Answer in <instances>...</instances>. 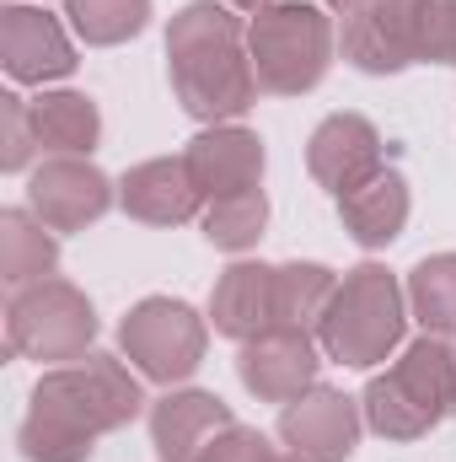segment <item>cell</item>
<instances>
[{
	"label": "cell",
	"mask_w": 456,
	"mask_h": 462,
	"mask_svg": "<svg viewBox=\"0 0 456 462\" xmlns=\"http://www.w3.org/2000/svg\"><path fill=\"white\" fill-rule=\"evenodd\" d=\"M279 301H274V328L279 334H323V318L339 296V274L328 263H279L274 269Z\"/></svg>",
	"instance_id": "cell-20"
},
{
	"label": "cell",
	"mask_w": 456,
	"mask_h": 462,
	"mask_svg": "<svg viewBox=\"0 0 456 462\" xmlns=\"http://www.w3.org/2000/svg\"><path fill=\"white\" fill-rule=\"evenodd\" d=\"M118 205L129 221H145V226H183V221L205 216V194L183 156H150V162L129 167L118 183Z\"/></svg>",
	"instance_id": "cell-16"
},
{
	"label": "cell",
	"mask_w": 456,
	"mask_h": 462,
	"mask_svg": "<svg viewBox=\"0 0 456 462\" xmlns=\"http://www.w3.org/2000/svg\"><path fill=\"white\" fill-rule=\"evenodd\" d=\"M38 5H43V0H38Z\"/></svg>",
	"instance_id": "cell-30"
},
{
	"label": "cell",
	"mask_w": 456,
	"mask_h": 462,
	"mask_svg": "<svg viewBox=\"0 0 456 462\" xmlns=\"http://www.w3.org/2000/svg\"><path fill=\"white\" fill-rule=\"evenodd\" d=\"M328 5H333L339 16H349V11H354V5H365V0H328Z\"/></svg>",
	"instance_id": "cell-28"
},
{
	"label": "cell",
	"mask_w": 456,
	"mask_h": 462,
	"mask_svg": "<svg viewBox=\"0 0 456 462\" xmlns=\"http://www.w3.org/2000/svg\"><path fill=\"white\" fill-rule=\"evenodd\" d=\"M114 183L92 156H49L27 178V210L49 231H81L114 210Z\"/></svg>",
	"instance_id": "cell-9"
},
{
	"label": "cell",
	"mask_w": 456,
	"mask_h": 462,
	"mask_svg": "<svg viewBox=\"0 0 456 462\" xmlns=\"http://www.w3.org/2000/svg\"><path fill=\"white\" fill-rule=\"evenodd\" d=\"M365 425L381 441H419L456 414V339L424 334L403 349L360 398Z\"/></svg>",
	"instance_id": "cell-4"
},
{
	"label": "cell",
	"mask_w": 456,
	"mask_h": 462,
	"mask_svg": "<svg viewBox=\"0 0 456 462\" xmlns=\"http://www.w3.org/2000/svg\"><path fill=\"white\" fill-rule=\"evenodd\" d=\"M59 231H49L32 210H0V280L11 291L38 285L59 263Z\"/></svg>",
	"instance_id": "cell-21"
},
{
	"label": "cell",
	"mask_w": 456,
	"mask_h": 462,
	"mask_svg": "<svg viewBox=\"0 0 456 462\" xmlns=\"http://www.w3.org/2000/svg\"><path fill=\"white\" fill-rule=\"evenodd\" d=\"M140 409L145 393L129 360L87 349L81 360L43 371V382L32 387V409L16 425V447L27 462H92L97 436L123 430L129 420H140Z\"/></svg>",
	"instance_id": "cell-1"
},
{
	"label": "cell",
	"mask_w": 456,
	"mask_h": 462,
	"mask_svg": "<svg viewBox=\"0 0 456 462\" xmlns=\"http://www.w3.org/2000/svg\"><path fill=\"white\" fill-rule=\"evenodd\" d=\"M0 65L22 87H49V81H65L81 60H76L70 32L59 27V16L16 0L0 11Z\"/></svg>",
	"instance_id": "cell-10"
},
{
	"label": "cell",
	"mask_w": 456,
	"mask_h": 462,
	"mask_svg": "<svg viewBox=\"0 0 456 462\" xmlns=\"http://www.w3.org/2000/svg\"><path fill=\"white\" fill-rule=\"evenodd\" d=\"M205 205L215 199H236V194H252L263 183V140L247 129V124H205L188 151H183Z\"/></svg>",
	"instance_id": "cell-12"
},
{
	"label": "cell",
	"mask_w": 456,
	"mask_h": 462,
	"mask_svg": "<svg viewBox=\"0 0 456 462\" xmlns=\"http://www.w3.org/2000/svg\"><path fill=\"white\" fill-rule=\"evenodd\" d=\"M97 339V312L87 301L81 285L49 274L38 285H22L11 291L5 301V345L11 355H27V360H49V365H70L81 360Z\"/></svg>",
	"instance_id": "cell-7"
},
{
	"label": "cell",
	"mask_w": 456,
	"mask_h": 462,
	"mask_svg": "<svg viewBox=\"0 0 456 462\" xmlns=\"http://www.w3.org/2000/svg\"><path fill=\"white\" fill-rule=\"evenodd\" d=\"M32 151H38L32 108H27V97L5 92V97H0V167H5V172H22V167L32 162Z\"/></svg>",
	"instance_id": "cell-25"
},
{
	"label": "cell",
	"mask_w": 456,
	"mask_h": 462,
	"mask_svg": "<svg viewBox=\"0 0 456 462\" xmlns=\"http://www.w3.org/2000/svg\"><path fill=\"white\" fill-rule=\"evenodd\" d=\"M408 210H414V194H408V178L397 167H381L376 178H365L360 189L339 194V216H343V231L376 253V247H392L403 226H408Z\"/></svg>",
	"instance_id": "cell-18"
},
{
	"label": "cell",
	"mask_w": 456,
	"mask_h": 462,
	"mask_svg": "<svg viewBox=\"0 0 456 462\" xmlns=\"http://www.w3.org/2000/svg\"><path fill=\"white\" fill-rule=\"evenodd\" d=\"M387 162H381V129L365 114H328L312 140H306V172L339 199L349 189H360L365 178H376Z\"/></svg>",
	"instance_id": "cell-14"
},
{
	"label": "cell",
	"mask_w": 456,
	"mask_h": 462,
	"mask_svg": "<svg viewBox=\"0 0 456 462\" xmlns=\"http://www.w3.org/2000/svg\"><path fill=\"white\" fill-rule=\"evenodd\" d=\"M199 226L210 236V247H221V253H247V247H258V236L269 226V199H263V189L236 194V199H215V205H205Z\"/></svg>",
	"instance_id": "cell-24"
},
{
	"label": "cell",
	"mask_w": 456,
	"mask_h": 462,
	"mask_svg": "<svg viewBox=\"0 0 456 462\" xmlns=\"http://www.w3.org/2000/svg\"><path fill=\"white\" fill-rule=\"evenodd\" d=\"M167 76L183 114L199 124H236L258 103L247 22L226 0H188L167 27Z\"/></svg>",
	"instance_id": "cell-2"
},
{
	"label": "cell",
	"mask_w": 456,
	"mask_h": 462,
	"mask_svg": "<svg viewBox=\"0 0 456 462\" xmlns=\"http://www.w3.org/2000/svg\"><path fill=\"white\" fill-rule=\"evenodd\" d=\"M65 16H70L81 43L114 49V43H129V38L145 32L150 0H65Z\"/></svg>",
	"instance_id": "cell-23"
},
{
	"label": "cell",
	"mask_w": 456,
	"mask_h": 462,
	"mask_svg": "<svg viewBox=\"0 0 456 462\" xmlns=\"http://www.w3.org/2000/svg\"><path fill=\"white\" fill-rule=\"evenodd\" d=\"M317 339L312 334H258L236 355V376L258 403H296L301 393L317 387Z\"/></svg>",
	"instance_id": "cell-13"
},
{
	"label": "cell",
	"mask_w": 456,
	"mask_h": 462,
	"mask_svg": "<svg viewBox=\"0 0 456 462\" xmlns=\"http://www.w3.org/2000/svg\"><path fill=\"white\" fill-rule=\"evenodd\" d=\"M269 462H306V457H296V452H274Z\"/></svg>",
	"instance_id": "cell-29"
},
{
	"label": "cell",
	"mask_w": 456,
	"mask_h": 462,
	"mask_svg": "<svg viewBox=\"0 0 456 462\" xmlns=\"http://www.w3.org/2000/svg\"><path fill=\"white\" fill-rule=\"evenodd\" d=\"M333 49H339L333 16L306 0H274L263 11H252V22H247V54L258 70V92H269V97H301V92L323 87Z\"/></svg>",
	"instance_id": "cell-5"
},
{
	"label": "cell",
	"mask_w": 456,
	"mask_h": 462,
	"mask_svg": "<svg viewBox=\"0 0 456 462\" xmlns=\"http://www.w3.org/2000/svg\"><path fill=\"white\" fill-rule=\"evenodd\" d=\"M269 457H274V447H269L258 430L231 425L226 436H215V441L205 447V457H199V462H269Z\"/></svg>",
	"instance_id": "cell-26"
},
{
	"label": "cell",
	"mask_w": 456,
	"mask_h": 462,
	"mask_svg": "<svg viewBox=\"0 0 456 462\" xmlns=\"http://www.w3.org/2000/svg\"><path fill=\"white\" fill-rule=\"evenodd\" d=\"M403 328H408V291L397 285V274L387 263H354L339 280L317 345L339 365L370 371L403 345Z\"/></svg>",
	"instance_id": "cell-6"
},
{
	"label": "cell",
	"mask_w": 456,
	"mask_h": 462,
	"mask_svg": "<svg viewBox=\"0 0 456 462\" xmlns=\"http://www.w3.org/2000/svg\"><path fill=\"white\" fill-rule=\"evenodd\" d=\"M205 345H210V323L188 301H178V296H145L118 323L123 360L145 382H161V387L188 382L199 371V360H205Z\"/></svg>",
	"instance_id": "cell-8"
},
{
	"label": "cell",
	"mask_w": 456,
	"mask_h": 462,
	"mask_svg": "<svg viewBox=\"0 0 456 462\" xmlns=\"http://www.w3.org/2000/svg\"><path fill=\"white\" fill-rule=\"evenodd\" d=\"M360 430H365L360 403L339 387H323V382L312 393H301L296 403H285V414H279L285 452L306 462H349L360 447Z\"/></svg>",
	"instance_id": "cell-11"
},
{
	"label": "cell",
	"mask_w": 456,
	"mask_h": 462,
	"mask_svg": "<svg viewBox=\"0 0 456 462\" xmlns=\"http://www.w3.org/2000/svg\"><path fill=\"white\" fill-rule=\"evenodd\" d=\"M408 312L424 323V334L456 339V253H430L408 269Z\"/></svg>",
	"instance_id": "cell-22"
},
{
	"label": "cell",
	"mask_w": 456,
	"mask_h": 462,
	"mask_svg": "<svg viewBox=\"0 0 456 462\" xmlns=\"http://www.w3.org/2000/svg\"><path fill=\"white\" fill-rule=\"evenodd\" d=\"M339 49L365 76L456 65V0H365L343 16Z\"/></svg>",
	"instance_id": "cell-3"
},
{
	"label": "cell",
	"mask_w": 456,
	"mask_h": 462,
	"mask_svg": "<svg viewBox=\"0 0 456 462\" xmlns=\"http://www.w3.org/2000/svg\"><path fill=\"white\" fill-rule=\"evenodd\" d=\"M236 425L226 398L205 387H167V398L150 403V447L161 462H199L215 436Z\"/></svg>",
	"instance_id": "cell-15"
},
{
	"label": "cell",
	"mask_w": 456,
	"mask_h": 462,
	"mask_svg": "<svg viewBox=\"0 0 456 462\" xmlns=\"http://www.w3.org/2000/svg\"><path fill=\"white\" fill-rule=\"evenodd\" d=\"M274 301H279V285H274V263H231L226 274L215 280L210 291V328L226 334L236 345L258 339V334H274Z\"/></svg>",
	"instance_id": "cell-17"
},
{
	"label": "cell",
	"mask_w": 456,
	"mask_h": 462,
	"mask_svg": "<svg viewBox=\"0 0 456 462\" xmlns=\"http://www.w3.org/2000/svg\"><path fill=\"white\" fill-rule=\"evenodd\" d=\"M226 5H236V11H263V5H274V0H226Z\"/></svg>",
	"instance_id": "cell-27"
},
{
	"label": "cell",
	"mask_w": 456,
	"mask_h": 462,
	"mask_svg": "<svg viewBox=\"0 0 456 462\" xmlns=\"http://www.w3.org/2000/svg\"><path fill=\"white\" fill-rule=\"evenodd\" d=\"M32 108V134L38 151L49 156H92L103 140V114L87 92H43L27 103Z\"/></svg>",
	"instance_id": "cell-19"
}]
</instances>
